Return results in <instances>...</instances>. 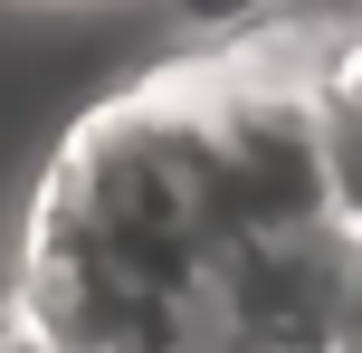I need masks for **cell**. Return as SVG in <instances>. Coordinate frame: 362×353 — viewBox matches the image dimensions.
<instances>
[{"mask_svg":"<svg viewBox=\"0 0 362 353\" xmlns=\"http://www.w3.org/2000/svg\"><path fill=\"white\" fill-rule=\"evenodd\" d=\"M362 335V239L334 220L238 239L210 267L191 353H353Z\"/></svg>","mask_w":362,"mask_h":353,"instance_id":"7a4b0ae2","label":"cell"},{"mask_svg":"<svg viewBox=\"0 0 362 353\" xmlns=\"http://www.w3.org/2000/svg\"><path fill=\"white\" fill-rule=\"evenodd\" d=\"M219 258L229 229L200 182L191 96L163 76L67 134L38 191L19 306L57 353H191Z\"/></svg>","mask_w":362,"mask_h":353,"instance_id":"6da1fadb","label":"cell"},{"mask_svg":"<svg viewBox=\"0 0 362 353\" xmlns=\"http://www.w3.org/2000/svg\"><path fill=\"white\" fill-rule=\"evenodd\" d=\"M315 105V172H325V220L362 239V29L334 38V57L305 86Z\"/></svg>","mask_w":362,"mask_h":353,"instance_id":"3957f363","label":"cell"},{"mask_svg":"<svg viewBox=\"0 0 362 353\" xmlns=\"http://www.w3.org/2000/svg\"><path fill=\"white\" fill-rule=\"evenodd\" d=\"M0 353H57L48 335H38V316H29V306H19V296L0 306Z\"/></svg>","mask_w":362,"mask_h":353,"instance_id":"5b68a950","label":"cell"},{"mask_svg":"<svg viewBox=\"0 0 362 353\" xmlns=\"http://www.w3.org/2000/svg\"><path fill=\"white\" fill-rule=\"evenodd\" d=\"M191 29H257V19L276 10V0H172Z\"/></svg>","mask_w":362,"mask_h":353,"instance_id":"277c9868","label":"cell"}]
</instances>
